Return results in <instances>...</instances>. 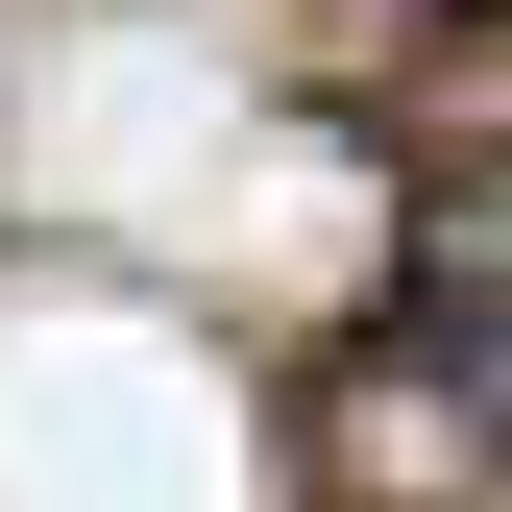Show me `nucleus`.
I'll use <instances>...</instances> for the list:
<instances>
[{
  "mask_svg": "<svg viewBox=\"0 0 512 512\" xmlns=\"http://www.w3.org/2000/svg\"><path fill=\"white\" fill-rule=\"evenodd\" d=\"M391 366L415 391H464L512 439V171H439L415 196V269H391Z\"/></svg>",
  "mask_w": 512,
  "mask_h": 512,
  "instance_id": "1",
  "label": "nucleus"
}]
</instances>
